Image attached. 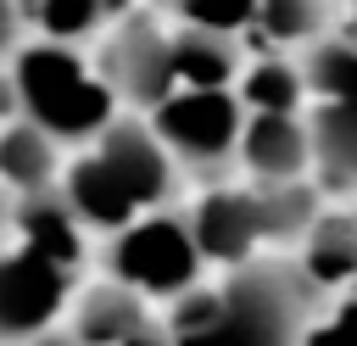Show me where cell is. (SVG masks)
<instances>
[{
  "label": "cell",
  "mask_w": 357,
  "mask_h": 346,
  "mask_svg": "<svg viewBox=\"0 0 357 346\" xmlns=\"http://www.w3.org/2000/svg\"><path fill=\"white\" fill-rule=\"evenodd\" d=\"M156 134L167 140V151L173 156H184L190 167H218L234 145H240V134H245V123H240V100L229 95V89H173L162 106H156Z\"/></svg>",
  "instance_id": "obj_4"
},
{
  "label": "cell",
  "mask_w": 357,
  "mask_h": 346,
  "mask_svg": "<svg viewBox=\"0 0 357 346\" xmlns=\"http://www.w3.org/2000/svg\"><path fill=\"white\" fill-rule=\"evenodd\" d=\"M240 67V50L229 39V28H201L190 22L184 33H173V73L178 84H195V89H223Z\"/></svg>",
  "instance_id": "obj_12"
},
{
  "label": "cell",
  "mask_w": 357,
  "mask_h": 346,
  "mask_svg": "<svg viewBox=\"0 0 357 346\" xmlns=\"http://www.w3.org/2000/svg\"><path fill=\"white\" fill-rule=\"evenodd\" d=\"M318 279L290 262H245L218 296L234 346H301Z\"/></svg>",
  "instance_id": "obj_2"
},
{
  "label": "cell",
  "mask_w": 357,
  "mask_h": 346,
  "mask_svg": "<svg viewBox=\"0 0 357 346\" xmlns=\"http://www.w3.org/2000/svg\"><path fill=\"white\" fill-rule=\"evenodd\" d=\"M318 285H340L357 273V212H329L307 229V262Z\"/></svg>",
  "instance_id": "obj_16"
},
{
  "label": "cell",
  "mask_w": 357,
  "mask_h": 346,
  "mask_svg": "<svg viewBox=\"0 0 357 346\" xmlns=\"http://www.w3.org/2000/svg\"><path fill=\"white\" fill-rule=\"evenodd\" d=\"M240 156L262 184L268 179H301V167L312 162V134L296 123V112H257L240 134Z\"/></svg>",
  "instance_id": "obj_9"
},
{
  "label": "cell",
  "mask_w": 357,
  "mask_h": 346,
  "mask_svg": "<svg viewBox=\"0 0 357 346\" xmlns=\"http://www.w3.org/2000/svg\"><path fill=\"white\" fill-rule=\"evenodd\" d=\"M167 11H178L184 22H201V28H240L257 17V0H162Z\"/></svg>",
  "instance_id": "obj_23"
},
{
  "label": "cell",
  "mask_w": 357,
  "mask_h": 346,
  "mask_svg": "<svg viewBox=\"0 0 357 346\" xmlns=\"http://www.w3.org/2000/svg\"><path fill=\"white\" fill-rule=\"evenodd\" d=\"M112 0H39V28L50 39H78L106 17Z\"/></svg>",
  "instance_id": "obj_22"
},
{
  "label": "cell",
  "mask_w": 357,
  "mask_h": 346,
  "mask_svg": "<svg viewBox=\"0 0 357 346\" xmlns=\"http://www.w3.org/2000/svg\"><path fill=\"white\" fill-rule=\"evenodd\" d=\"M301 346H357V301H346L329 324H318Z\"/></svg>",
  "instance_id": "obj_24"
},
{
  "label": "cell",
  "mask_w": 357,
  "mask_h": 346,
  "mask_svg": "<svg viewBox=\"0 0 357 346\" xmlns=\"http://www.w3.org/2000/svg\"><path fill=\"white\" fill-rule=\"evenodd\" d=\"M257 195H262V229H268V240L301 234L318 218V195L301 179H268V190H257Z\"/></svg>",
  "instance_id": "obj_18"
},
{
  "label": "cell",
  "mask_w": 357,
  "mask_h": 346,
  "mask_svg": "<svg viewBox=\"0 0 357 346\" xmlns=\"http://www.w3.org/2000/svg\"><path fill=\"white\" fill-rule=\"evenodd\" d=\"M106 84L117 95H128L134 106L156 112L173 95V84H178V73H173V39L151 17H128L112 33V45H106Z\"/></svg>",
  "instance_id": "obj_6"
},
{
  "label": "cell",
  "mask_w": 357,
  "mask_h": 346,
  "mask_svg": "<svg viewBox=\"0 0 357 346\" xmlns=\"http://www.w3.org/2000/svg\"><path fill=\"white\" fill-rule=\"evenodd\" d=\"M257 22L273 39H318L335 22V0H257Z\"/></svg>",
  "instance_id": "obj_19"
},
{
  "label": "cell",
  "mask_w": 357,
  "mask_h": 346,
  "mask_svg": "<svg viewBox=\"0 0 357 346\" xmlns=\"http://www.w3.org/2000/svg\"><path fill=\"white\" fill-rule=\"evenodd\" d=\"M11 39H17V6L0 0V50H11Z\"/></svg>",
  "instance_id": "obj_25"
},
{
  "label": "cell",
  "mask_w": 357,
  "mask_h": 346,
  "mask_svg": "<svg viewBox=\"0 0 357 346\" xmlns=\"http://www.w3.org/2000/svg\"><path fill=\"white\" fill-rule=\"evenodd\" d=\"M17 95L33 123H45L56 140H95L112 123V84L89 78L84 61L61 45H28L17 56Z\"/></svg>",
  "instance_id": "obj_1"
},
{
  "label": "cell",
  "mask_w": 357,
  "mask_h": 346,
  "mask_svg": "<svg viewBox=\"0 0 357 346\" xmlns=\"http://www.w3.org/2000/svg\"><path fill=\"white\" fill-rule=\"evenodd\" d=\"M139 329H151V318H145L139 296H134V290H117V285L89 290V296L78 301V318H73L78 346H112V340H128V335H139Z\"/></svg>",
  "instance_id": "obj_15"
},
{
  "label": "cell",
  "mask_w": 357,
  "mask_h": 346,
  "mask_svg": "<svg viewBox=\"0 0 357 346\" xmlns=\"http://www.w3.org/2000/svg\"><path fill=\"white\" fill-rule=\"evenodd\" d=\"M39 346H78V335H73V340H39Z\"/></svg>",
  "instance_id": "obj_28"
},
{
  "label": "cell",
  "mask_w": 357,
  "mask_h": 346,
  "mask_svg": "<svg viewBox=\"0 0 357 346\" xmlns=\"http://www.w3.org/2000/svg\"><path fill=\"white\" fill-rule=\"evenodd\" d=\"M301 73L324 100L357 106V39H318Z\"/></svg>",
  "instance_id": "obj_17"
},
{
  "label": "cell",
  "mask_w": 357,
  "mask_h": 346,
  "mask_svg": "<svg viewBox=\"0 0 357 346\" xmlns=\"http://www.w3.org/2000/svg\"><path fill=\"white\" fill-rule=\"evenodd\" d=\"M201 268V246H195V229L178 223V218H145V223H128L112 246V273L145 296H167V290H184Z\"/></svg>",
  "instance_id": "obj_3"
},
{
  "label": "cell",
  "mask_w": 357,
  "mask_h": 346,
  "mask_svg": "<svg viewBox=\"0 0 357 346\" xmlns=\"http://www.w3.org/2000/svg\"><path fill=\"white\" fill-rule=\"evenodd\" d=\"M67 301V262H50L45 251L22 246L0 257V340L39 335Z\"/></svg>",
  "instance_id": "obj_5"
},
{
  "label": "cell",
  "mask_w": 357,
  "mask_h": 346,
  "mask_svg": "<svg viewBox=\"0 0 357 346\" xmlns=\"http://www.w3.org/2000/svg\"><path fill=\"white\" fill-rule=\"evenodd\" d=\"M78 212L67 201V190H28L17 201V229H22V246L45 251L50 262H78L84 257V240H78Z\"/></svg>",
  "instance_id": "obj_10"
},
{
  "label": "cell",
  "mask_w": 357,
  "mask_h": 346,
  "mask_svg": "<svg viewBox=\"0 0 357 346\" xmlns=\"http://www.w3.org/2000/svg\"><path fill=\"white\" fill-rule=\"evenodd\" d=\"M112 346H173V335H156V324H151V329H139L128 340H112Z\"/></svg>",
  "instance_id": "obj_26"
},
{
  "label": "cell",
  "mask_w": 357,
  "mask_h": 346,
  "mask_svg": "<svg viewBox=\"0 0 357 346\" xmlns=\"http://www.w3.org/2000/svg\"><path fill=\"white\" fill-rule=\"evenodd\" d=\"M6 218H11V206H6V195H0V229H6Z\"/></svg>",
  "instance_id": "obj_27"
},
{
  "label": "cell",
  "mask_w": 357,
  "mask_h": 346,
  "mask_svg": "<svg viewBox=\"0 0 357 346\" xmlns=\"http://www.w3.org/2000/svg\"><path fill=\"white\" fill-rule=\"evenodd\" d=\"M167 335H173V346H234L229 318H223V296H190V301H178Z\"/></svg>",
  "instance_id": "obj_20"
},
{
  "label": "cell",
  "mask_w": 357,
  "mask_h": 346,
  "mask_svg": "<svg viewBox=\"0 0 357 346\" xmlns=\"http://www.w3.org/2000/svg\"><path fill=\"white\" fill-rule=\"evenodd\" d=\"M307 134H312V162H318L324 184L351 190L357 184V106L324 100L318 117L307 123Z\"/></svg>",
  "instance_id": "obj_14"
},
{
  "label": "cell",
  "mask_w": 357,
  "mask_h": 346,
  "mask_svg": "<svg viewBox=\"0 0 357 346\" xmlns=\"http://www.w3.org/2000/svg\"><path fill=\"white\" fill-rule=\"evenodd\" d=\"M67 201H73V212H78L84 223H95V229H128V218L139 212V201H134L128 184L100 162V151L84 156V162H73V173H67Z\"/></svg>",
  "instance_id": "obj_11"
},
{
  "label": "cell",
  "mask_w": 357,
  "mask_h": 346,
  "mask_svg": "<svg viewBox=\"0 0 357 346\" xmlns=\"http://www.w3.org/2000/svg\"><path fill=\"white\" fill-rule=\"evenodd\" d=\"M301 78H307V73H296L290 61H257V67L245 73V106H251V112H296Z\"/></svg>",
  "instance_id": "obj_21"
},
{
  "label": "cell",
  "mask_w": 357,
  "mask_h": 346,
  "mask_svg": "<svg viewBox=\"0 0 357 346\" xmlns=\"http://www.w3.org/2000/svg\"><path fill=\"white\" fill-rule=\"evenodd\" d=\"M190 229H195L201 257L240 262V257H251L257 240H268V229H262V195L257 190H212L195 206Z\"/></svg>",
  "instance_id": "obj_8"
},
{
  "label": "cell",
  "mask_w": 357,
  "mask_h": 346,
  "mask_svg": "<svg viewBox=\"0 0 357 346\" xmlns=\"http://www.w3.org/2000/svg\"><path fill=\"white\" fill-rule=\"evenodd\" d=\"M0 179L11 190H22V195L28 190H50V179H56V134L45 123H33V117L11 123L0 134Z\"/></svg>",
  "instance_id": "obj_13"
},
{
  "label": "cell",
  "mask_w": 357,
  "mask_h": 346,
  "mask_svg": "<svg viewBox=\"0 0 357 346\" xmlns=\"http://www.w3.org/2000/svg\"><path fill=\"white\" fill-rule=\"evenodd\" d=\"M100 162L128 184V195L139 206H156L167 201L173 190V162H167V140L145 123H128V117H112L100 128Z\"/></svg>",
  "instance_id": "obj_7"
}]
</instances>
